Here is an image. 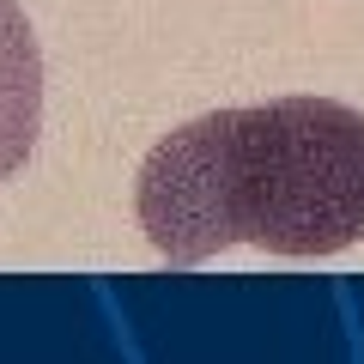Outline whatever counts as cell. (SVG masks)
I'll return each mask as SVG.
<instances>
[{
  "mask_svg": "<svg viewBox=\"0 0 364 364\" xmlns=\"http://www.w3.org/2000/svg\"><path fill=\"white\" fill-rule=\"evenodd\" d=\"M140 231L170 267L231 243L334 255L364 237V116L334 97L213 109L146 152L134 182Z\"/></svg>",
  "mask_w": 364,
  "mask_h": 364,
  "instance_id": "1",
  "label": "cell"
},
{
  "mask_svg": "<svg viewBox=\"0 0 364 364\" xmlns=\"http://www.w3.org/2000/svg\"><path fill=\"white\" fill-rule=\"evenodd\" d=\"M37 122H43V55L25 13L13 0H0V182L31 158Z\"/></svg>",
  "mask_w": 364,
  "mask_h": 364,
  "instance_id": "2",
  "label": "cell"
}]
</instances>
